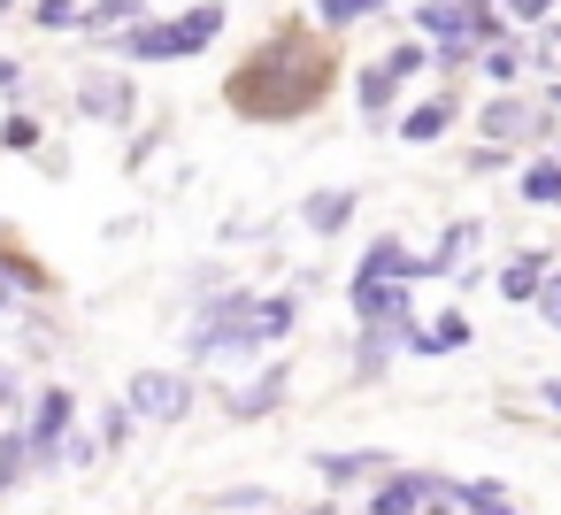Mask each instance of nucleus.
<instances>
[{
	"instance_id": "nucleus-18",
	"label": "nucleus",
	"mask_w": 561,
	"mask_h": 515,
	"mask_svg": "<svg viewBox=\"0 0 561 515\" xmlns=\"http://www.w3.org/2000/svg\"><path fill=\"white\" fill-rule=\"evenodd\" d=\"M24 469H32V461H24V431H9V438H0V492H9Z\"/></svg>"
},
{
	"instance_id": "nucleus-2",
	"label": "nucleus",
	"mask_w": 561,
	"mask_h": 515,
	"mask_svg": "<svg viewBox=\"0 0 561 515\" xmlns=\"http://www.w3.org/2000/svg\"><path fill=\"white\" fill-rule=\"evenodd\" d=\"M216 32H224L216 9H185L178 24H139V32H124V55H139V62H170V55H201Z\"/></svg>"
},
{
	"instance_id": "nucleus-25",
	"label": "nucleus",
	"mask_w": 561,
	"mask_h": 515,
	"mask_svg": "<svg viewBox=\"0 0 561 515\" xmlns=\"http://www.w3.org/2000/svg\"><path fill=\"white\" fill-rule=\"evenodd\" d=\"M484 70H492L500 85H515V78H523V55H515V47H492V62H484Z\"/></svg>"
},
{
	"instance_id": "nucleus-26",
	"label": "nucleus",
	"mask_w": 561,
	"mask_h": 515,
	"mask_svg": "<svg viewBox=\"0 0 561 515\" xmlns=\"http://www.w3.org/2000/svg\"><path fill=\"white\" fill-rule=\"evenodd\" d=\"M538 316L561 331V277H546V285H538Z\"/></svg>"
},
{
	"instance_id": "nucleus-5",
	"label": "nucleus",
	"mask_w": 561,
	"mask_h": 515,
	"mask_svg": "<svg viewBox=\"0 0 561 515\" xmlns=\"http://www.w3.org/2000/svg\"><path fill=\"white\" fill-rule=\"evenodd\" d=\"M354 308L362 323H408V293L392 277H354Z\"/></svg>"
},
{
	"instance_id": "nucleus-1",
	"label": "nucleus",
	"mask_w": 561,
	"mask_h": 515,
	"mask_svg": "<svg viewBox=\"0 0 561 515\" xmlns=\"http://www.w3.org/2000/svg\"><path fill=\"white\" fill-rule=\"evenodd\" d=\"M323 85H331V55L308 39V32H277V39H262L239 70H231V108L239 116H300V108H316L323 101Z\"/></svg>"
},
{
	"instance_id": "nucleus-14",
	"label": "nucleus",
	"mask_w": 561,
	"mask_h": 515,
	"mask_svg": "<svg viewBox=\"0 0 561 515\" xmlns=\"http://www.w3.org/2000/svg\"><path fill=\"white\" fill-rule=\"evenodd\" d=\"M131 16H139V0H93V9H85L78 24H85V32H124Z\"/></svg>"
},
{
	"instance_id": "nucleus-7",
	"label": "nucleus",
	"mask_w": 561,
	"mask_h": 515,
	"mask_svg": "<svg viewBox=\"0 0 561 515\" xmlns=\"http://www.w3.org/2000/svg\"><path fill=\"white\" fill-rule=\"evenodd\" d=\"M538 285H546V254H515V262L500 270V293H507V300H538Z\"/></svg>"
},
{
	"instance_id": "nucleus-24",
	"label": "nucleus",
	"mask_w": 561,
	"mask_h": 515,
	"mask_svg": "<svg viewBox=\"0 0 561 515\" xmlns=\"http://www.w3.org/2000/svg\"><path fill=\"white\" fill-rule=\"evenodd\" d=\"M316 16L339 32V24H354V16H369V9H362V0H316Z\"/></svg>"
},
{
	"instance_id": "nucleus-6",
	"label": "nucleus",
	"mask_w": 561,
	"mask_h": 515,
	"mask_svg": "<svg viewBox=\"0 0 561 515\" xmlns=\"http://www.w3.org/2000/svg\"><path fill=\"white\" fill-rule=\"evenodd\" d=\"M78 108L101 116V124H124V116H131V85H124V78H85V85H78Z\"/></svg>"
},
{
	"instance_id": "nucleus-17",
	"label": "nucleus",
	"mask_w": 561,
	"mask_h": 515,
	"mask_svg": "<svg viewBox=\"0 0 561 515\" xmlns=\"http://www.w3.org/2000/svg\"><path fill=\"white\" fill-rule=\"evenodd\" d=\"M408 346H423V354H446V346H469V323H461V316H438V331H423V339H408Z\"/></svg>"
},
{
	"instance_id": "nucleus-32",
	"label": "nucleus",
	"mask_w": 561,
	"mask_h": 515,
	"mask_svg": "<svg viewBox=\"0 0 561 515\" xmlns=\"http://www.w3.org/2000/svg\"><path fill=\"white\" fill-rule=\"evenodd\" d=\"M362 9H385V0H362Z\"/></svg>"
},
{
	"instance_id": "nucleus-22",
	"label": "nucleus",
	"mask_w": 561,
	"mask_h": 515,
	"mask_svg": "<svg viewBox=\"0 0 561 515\" xmlns=\"http://www.w3.org/2000/svg\"><path fill=\"white\" fill-rule=\"evenodd\" d=\"M423 62H431V55H423V47H392V55H385V78H392V85H400V78H415V70H423Z\"/></svg>"
},
{
	"instance_id": "nucleus-4",
	"label": "nucleus",
	"mask_w": 561,
	"mask_h": 515,
	"mask_svg": "<svg viewBox=\"0 0 561 515\" xmlns=\"http://www.w3.org/2000/svg\"><path fill=\"white\" fill-rule=\"evenodd\" d=\"M62 431H70V392L55 385V392L39 400V415H32V431H24V461H32V469H47V461L62 454Z\"/></svg>"
},
{
	"instance_id": "nucleus-12",
	"label": "nucleus",
	"mask_w": 561,
	"mask_h": 515,
	"mask_svg": "<svg viewBox=\"0 0 561 515\" xmlns=\"http://www.w3.org/2000/svg\"><path fill=\"white\" fill-rule=\"evenodd\" d=\"M300 216H308V231H339V224L354 216V193H316Z\"/></svg>"
},
{
	"instance_id": "nucleus-15",
	"label": "nucleus",
	"mask_w": 561,
	"mask_h": 515,
	"mask_svg": "<svg viewBox=\"0 0 561 515\" xmlns=\"http://www.w3.org/2000/svg\"><path fill=\"white\" fill-rule=\"evenodd\" d=\"M16 293H39V270H32V262H16V254H0V308H9Z\"/></svg>"
},
{
	"instance_id": "nucleus-16",
	"label": "nucleus",
	"mask_w": 561,
	"mask_h": 515,
	"mask_svg": "<svg viewBox=\"0 0 561 515\" xmlns=\"http://www.w3.org/2000/svg\"><path fill=\"white\" fill-rule=\"evenodd\" d=\"M469 247H477V224H454V231H446V239H438V254H431V262H423V270H454V262H461V254H469Z\"/></svg>"
},
{
	"instance_id": "nucleus-11",
	"label": "nucleus",
	"mask_w": 561,
	"mask_h": 515,
	"mask_svg": "<svg viewBox=\"0 0 561 515\" xmlns=\"http://www.w3.org/2000/svg\"><path fill=\"white\" fill-rule=\"evenodd\" d=\"M446 124H454V101H423V108L400 124V139H415V147H423V139H438Z\"/></svg>"
},
{
	"instance_id": "nucleus-30",
	"label": "nucleus",
	"mask_w": 561,
	"mask_h": 515,
	"mask_svg": "<svg viewBox=\"0 0 561 515\" xmlns=\"http://www.w3.org/2000/svg\"><path fill=\"white\" fill-rule=\"evenodd\" d=\"M9 400H16V377H9V369H0V408H9Z\"/></svg>"
},
{
	"instance_id": "nucleus-13",
	"label": "nucleus",
	"mask_w": 561,
	"mask_h": 515,
	"mask_svg": "<svg viewBox=\"0 0 561 515\" xmlns=\"http://www.w3.org/2000/svg\"><path fill=\"white\" fill-rule=\"evenodd\" d=\"M523 201H538V208H561V162H538V170H523Z\"/></svg>"
},
{
	"instance_id": "nucleus-19",
	"label": "nucleus",
	"mask_w": 561,
	"mask_h": 515,
	"mask_svg": "<svg viewBox=\"0 0 561 515\" xmlns=\"http://www.w3.org/2000/svg\"><path fill=\"white\" fill-rule=\"evenodd\" d=\"M0 147H9V154H32V147H39V124H32V116H9V124H0Z\"/></svg>"
},
{
	"instance_id": "nucleus-27",
	"label": "nucleus",
	"mask_w": 561,
	"mask_h": 515,
	"mask_svg": "<svg viewBox=\"0 0 561 515\" xmlns=\"http://www.w3.org/2000/svg\"><path fill=\"white\" fill-rule=\"evenodd\" d=\"M546 9H553V0H507V16H515V24H538Z\"/></svg>"
},
{
	"instance_id": "nucleus-9",
	"label": "nucleus",
	"mask_w": 561,
	"mask_h": 515,
	"mask_svg": "<svg viewBox=\"0 0 561 515\" xmlns=\"http://www.w3.org/2000/svg\"><path fill=\"white\" fill-rule=\"evenodd\" d=\"M530 124H538V116H530L523 101H492V108H484V139H523Z\"/></svg>"
},
{
	"instance_id": "nucleus-10",
	"label": "nucleus",
	"mask_w": 561,
	"mask_h": 515,
	"mask_svg": "<svg viewBox=\"0 0 561 515\" xmlns=\"http://www.w3.org/2000/svg\"><path fill=\"white\" fill-rule=\"evenodd\" d=\"M415 500H423L415 477H385V484L369 492V515H415Z\"/></svg>"
},
{
	"instance_id": "nucleus-20",
	"label": "nucleus",
	"mask_w": 561,
	"mask_h": 515,
	"mask_svg": "<svg viewBox=\"0 0 561 515\" xmlns=\"http://www.w3.org/2000/svg\"><path fill=\"white\" fill-rule=\"evenodd\" d=\"M208 507H239V515H254V507H277V500H270L262 484H239V492H216Z\"/></svg>"
},
{
	"instance_id": "nucleus-21",
	"label": "nucleus",
	"mask_w": 561,
	"mask_h": 515,
	"mask_svg": "<svg viewBox=\"0 0 561 515\" xmlns=\"http://www.w3.org/2000/svg\"><path fill=\"white\" fill-rule=\"evenodd\" d=\"M32 24H47V32L78 24V0H32Z\"/></svg>"
},
{
	"instance_id": "nucleus-23",
	"label": "nucleus",
	"mask_w": 561,
	"mask_h": 515,
	"mask_svg": "<svg viewBox=\"0 0 561 515\" xmlns=\"http://www.w3.org/2000/svg\"><path fill=\"white\" fill-rule=\"evenodd\" d=\"M385 101H392V78H385V62H377V70L362 78V108H369V116H385Z\"/></svg>"
},
{
	"instance_id": "nucleus-31",
	"label": "nucleus",
	"mask_w": 561,
	"mask_h": 515,
	"mask_svg": "<svg viewBox=\"0 0 561 515\" xmlns=\"http://www.w3.org/2000/svg\"><path fill=\"white\" fill-rule=\"evenodd\" d=\"M546 408H561V377H553V385H546Z\"/></svg>"
},
{
	"instance_id": "nucleus-29",
	"label": "nucleus",
	"mask_w": 561,
	"mask_h": 515,
	"mask_svg": "<svg viewBox=\"0 0 561 515\" xmlns=\"http://www.w3.org/2000/svg\"><path fill=\"white\" fill-rule=\"evenodd\" d=\"M538 55H546V70H561V32H546V47H538Z\"/></svg>"
},
{
	"instance_id": "nucleus-3",
	"label": "nucleus",
	"mask_w": 561,
	"mask_h": 515,
	"mask_svg": "<svg viewBox=\"0 0 561 515\" xmlns=\"http://www.w3.org/2000/svg\"><path fill=\"white\" fill-rule=\"evenodd\" d=\"M185 408H193V385H185V377H170V369H147V377H131V408H124V415L178 423Z\"/></svg>"
},
{
	"instance_id": "nucleus-28",
	"label": "nucleus",
	"mask_w": 561,
	"mask_h": 515,
	"mask_svg": "<svg viewBox=\"0 0 561 515\" xmlns=\"http://www.w3.org/2000/svg\"><path fill=\"white\" fill-rule=\"evenodd\" d=\"M16 85H24V70H16L9 55H0V93H16Z\"/></svg>"
},
{
	"instance_id": "nucleus-33",
	"label": "nucleus",
	"mask_w": 561,
	"mask_h": 515,
	"mask_svg": "<svg viewBox=\"0 0 561 515\" xmlns=\"http://www.w3.org/2000/svg\"><path fill=\"white\" fill-rule=\"evenodd\" d=\"M0 9H16V0H0Z\"/></svg>"
},
{
	"instance_id": "nucleus-8",
	"label": "nucleus",
	"mask_w": 561,
	"mask_h": 515,
	"mask_svg": "<svg viewBox=\"0 0 561 515\" xmlns=\"http://www.w3.org/2000/svg\"><path fill=\"white\" fill-rule=\"evenodd\" d=\"M316 469H323L331 484H354V477H385L392 461H385V454H323Z\"/></svg>"
}]
</instances>
